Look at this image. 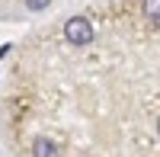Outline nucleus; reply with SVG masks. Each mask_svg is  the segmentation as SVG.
<instances>
[{"label":"nucleus","mask_w":160,"mask_h":157,"mask_svg":"<svg viewBox=\"0 0 160 157\" xmlns=\"http://www.w3.org/2000/svg\"><path fill=\"white\" fill-rule=\"evenodd\" d=\"M64 35H68V42L71 45H90L93 42V26L87 16H74L64 23Z\"/></svg>","instance_id":"1"},{"label":"nucleus","mask_w":160,"mask_h":157,"mask_svg":"<svg viewBox=\"0 0 160 157\" xmlns=\"http://www.w3.org/2000/svg\"><path fill=\"white\" fill-rule=\"evenodd\" d=\"M32 157H61V151L51 138H35L32 141Z\"/></svg>","instance_id":"2"},{"label":"nucleus","mask_w":160,"mask_h":157,"mask_svg":"<svg viewBox=\"0 0 160 157\" xmlns=\"http://www.w3.org/2000/svg\"><path fill=\"white\" fill-rule=\"evenodd\" d=\"M144 16H148V23L160 26V0H144Z\"/></svg>","instance_id":"3"},{"label":"nucleus","mask_w":160,"mask_h":157,"mask_svg":"<svg viewBox=\"0 0 160 157\" xmlns=\"http://www.w3.org/2000/svg\"><path fill=\"white\" fill-rule=\"evenodd\" d=\"M48 3H51V0H26V7H29V10H35V13H38V10H45Z\"/></svg>","instance_id":"4"},{"label":"nucleus","mask_w":160,"mask_h":157,"mask_svg":"<svg viewBox=\"0 0 160 157\" xmlns=\"http://www.w3.org/2000/svg\"><path fill=\"white\" fill-rule=\"evenodd\" d=\"M157 132H160V122H157Z\"/></svg>","instance_id":"5"}]
</instances>
